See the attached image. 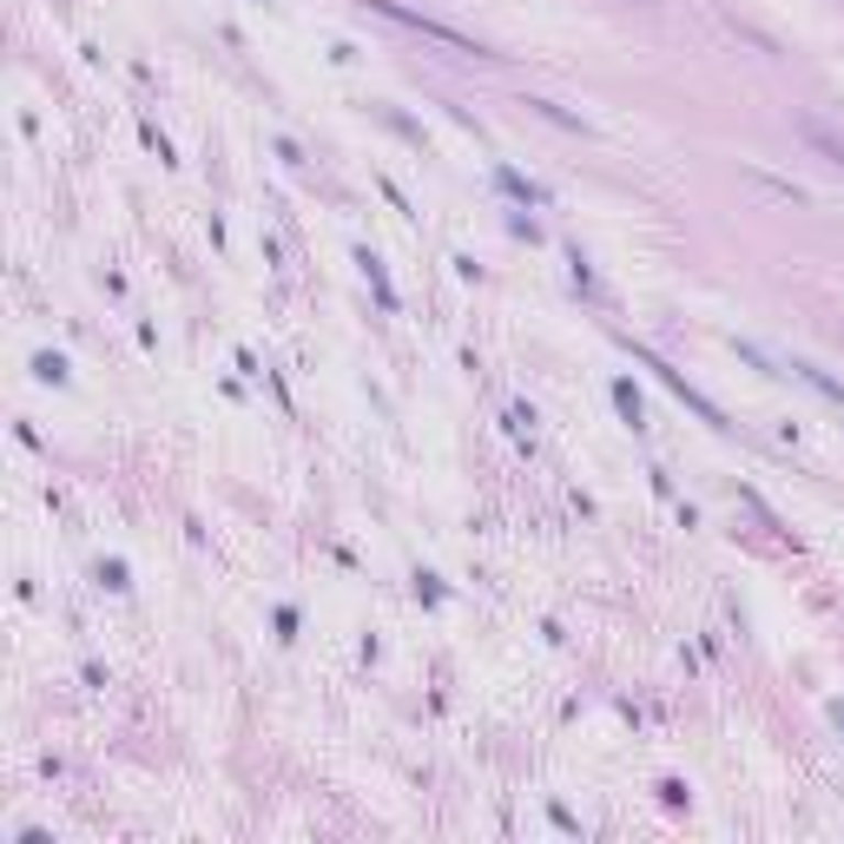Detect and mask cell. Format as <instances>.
<instances>
[{
  "label": "cell",
  "instance_id": "5",
  "mask_svg": "<svg viewBox=\"0 0 844 844\" xmlns=\"http://www.w3.org/2000/svg\"><path fill=\"white\" fill-rule=\"evenodd\" d=\"M33 370H40V376H46V383H66V363H59V357H40V363H33Z\"/></svg>",
  "mask_w": 844,
  "mask_h": 844
},
{
  "label": "cell",
  "instance_id": "4",
  "mask_svg": "<svg viewBox=\"0 0 844 844\" xmlns=\"http://www.w3.org/2000/svg\"><path fill=\"white\" fill-rule=\"evenodd\" d=\"M614 403L627 409V423H640V396H634V383H614Z\"/></svg>",
  "mask_w": 844,
  "mask_h": 844
},
{
  "label": "cell",
  "instance_id": "1",
  "mask_svg": "<svg viewBox=\"0 0 844 844\" xmlns=\"http://www.w3.org/2000/svg\"><path fill=\"white\" fill-rule=\"evenodd\" d=\"M363 7H376V13H390V20H403V26H423L429 40H442V46H456V53H475V59H502V53H489L482 40H469V33H456V26H442V20H423V13H409L403 0H363Z\"/></svg>",
  "mask_w": 844,
  "mask_h": 844
},
{
  "label": "cell",
  "instance_id": "2",
  "mask_svg": "<svg viewBox=\"0 0 844 844\" xmlns=\"http://www.w3.org/2000/svg\"><path fill=\"white\" fill-rule=\"evenodd\" d=\"M812 145H819V152H825L832 165H844V145H838V139H832V132H825V125H812Z\"/></svg>",
  "mask_w": 844,
  "mask_h": 844
},
{
  "label": "cell",
  "instance_id": "3",
  "mask_svg": "<svg viewBox=\"0 0 844 844\" xmlns=\"http://www.w3.org/2000/svg\"><path fill=\"white\" fill-rule=\"evenodd\" d=\"M502 185H508V191H515V198H528V205H541V191H535V185H528V178H522V172H502Z\"/></svg>",
  "mask_w": 844,
  "mask_h": 844
},
{
  "label": "cell",
  "instance_id": "6",
  "mask_svg": "<svg viewBox=\"0 0 844 844\" xmlns=\"http://www.w3.org/2000/svg\"><path fill=\"white\" fill-rule=\"evenodd\" d=\"M838 726H844V706H838Z\"/></svg>",
  "mask_w": 844,
  "mask_h": 844
}]
</instances>
